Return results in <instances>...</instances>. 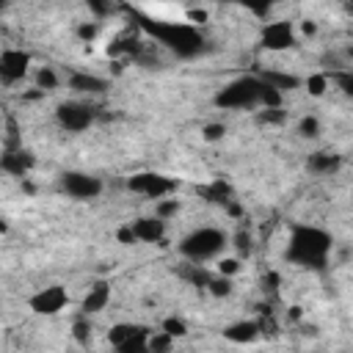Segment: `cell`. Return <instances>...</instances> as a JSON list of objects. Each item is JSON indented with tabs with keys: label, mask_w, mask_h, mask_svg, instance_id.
Listing matches in <instances>:
<instances>
[{
	"label": "cell",
	"mask_w": 353,
	"mask_h": 353,
	"mask_svg": "<svg viewBox=\"0 0 353 353\" xmlns=\"http://www.w3.org/2000/svg\"><path fill=\"white\" fill-rule=\"evenodd\" d=\"M6 232H8V221H6V218H0V237H3Z\"/></svg>",
	"instance_id": "836d02e7"
},
{
	"label": "cell",
	"mask_w": 353,
	"mask_h": 353,
	"mask_svg": "<svg viewBox=\"0 0 353 353\" xmlns=\"http://www.w3.org/2000/svg\"><path fill=\"white\" fill-rule=\"evenodd\" d=\"M221 336L234 345H251L262 336V328H259V320H234L221 331Z\"/></svg>",
	"instance_id": "7c38bea8"
},
{
	"label": "cell",
	"mask_w": 353,
	"mask_h": 353,
	"mask_svg": "<svg viewBox=\"0 0 353 353\" xmlns=\"http://www.w3.org/2000/svg\"><path fill=\"white\" fill-rule=\"evenodd\" d=\"M116 240H119L121 245H132V243H135V237H132V229H130V223H124V226H119V229H116Z\"/></svg>",
	"instance_id": "1f68e13d"
},
{
	"label": "cell",
	"mask_w": 353,
	"mask_h": 353,
	"mask_svg": "<svg viewBox=\"0 0 353 353\" xmlns=\"http://www.w3.org/2000/svg\"><path fill=\"white\" fill-rule=\"evenodd\" d=\"M33 80H36V88H39L41 94L55 91V88L61 85V77H58V72H55L52 66H39L36 74H33Z\"/></svg>",
	"instance_id": "ac0fdd59"
},
{
	"label": "cell",
	"mask_w": 353,
	"mask_h": 353,
	"mask_svg": "<svg viewBox=\"0 0 353 353\" xmlns=\"http://www.w3.org/2000/svg\"><path fill=\"white\" fill-rule=\"evenodd\" d=\"M174 342H176V339H171L168 334H163V331L157 328V331H149V339H146V347H149V353H171V347H174Z\"/></svg>",
	"instance_id": "ffe728a7"
},
{
	"label": "cell",
	"mask_w": 353,
	"mask_h": 353,
	"mask_svg": "<svg viewBox=\"0 0 353 353\" xmlns=\"http://www.w3.org/2000/svg\"><path fill=\"white\" fill-rule=\"evenodd\" d=\"M240 270H243V259L240 256H226L223 254V256L215 259V273L223 276V279H234Z\"/></svg>",
	"instance_id": "d6986e66"
},
{
	"label": "cell",
	"mask_w": 353,
	"mask_h": 353,
	"mask_svg": "<svg viewBox=\"0 0 353 353\" xmlns=\"http://www.w3.org/2000/svg\"><path fill=\"white\" fill-rule=\"evenodd\" d=\"M179 210H182V201H179L176 196H168V199H160V201H154V215H157L160 221H168V218H174Z\"/></svg>",
	"instance_id": "7402d4cb"
},
{
	"label": "cell",
	"mask_w": 353,
	"mask_h": 353,
	"mask_svg": "<svg viewBox=\"0 0 353 353\" xmlns=\"http://www.w3.org/2000/svg\"><path fill=\"white\" fill-rule=\"evenodd\" d=\"M176 188H179V182L174 176H165V174H157V171H138V174H132L127 179V190L130 193H138V196L154 199V201L174 196Z\"/></svg>",
	"instance_id": "277c9868"
},
{
	"label": "cell",
	"mask_w": 353,
	"mask_h": 353,
	"mask_svg": "<svg viewBox=\"0 0 353 353\" xmlns=\"http://www.w3.org/2000/svg\"><path fill=\"white\" fill-rule=\"evenodd\" d=\"M317 30H320V28H317V22H314V19H301V22H298V28H295V33H298V36H309V39H314V36H317Z\"/></svg>",
	"instance_id": "4dcf8cb0"
},
{
	"label": "cell",
	"mask_w": 353,
	"mask_h": 353,
	"mask_svg": "<svg viewBox=\"0 0 353 353\" xmlns=\"http://www.w3.org/2000/svg\"><path fill=\"white\" fill-rule=\"evenodd\" d=\"M320 119L317 116H301V121H298V132H301V138H317L320 135Z\"/></svg>",
	"instance_id": "4316f807"
},
{
	"label": "cell",
	"mask_w": 353,
	"mask_h": 353,
	"mask_svg": "<svg viewBox=\"0 0 353 353\" xmlns=\"http://www.w3.org/2000/svg\"><path fill=\"white\" fill-rule=\"evenodd\" d=\"M226 248H229V234L218 226H199L190 234H185L176 245L179 256H185L190 265L215 262L218 256H223Z\"/></svg>",
	"instance_id": "7a4b0ae2"
},
{
	"label": "cell",
	"mask_w": 353,
	"mask_h": 353,
	"mask_svg": "<svg viewBox=\"0 0 353 353\" xmlns=\"http://www.w3.org/2000/svg\"><path fill=\"white\" fill-rule=\"evenodd\" d=\"M160 331L168 334L171 339H182V336H188V323H185L182 317L171 314V317H165V320L160 323Z\"/></svg>",
	"instance_id": "603a6c76"
},
{
	"label": "cell",
	"mask_w": 353,
	"mask_h": 353,
	"mask_svg": "<svg viewBox=\"0 0 353 353\" xmlns=\"http://www.w3.org/2000/svg\"><path fill=\"white\" fill-rule=\"evenodd\" d=\"M215 105L223 110H259L262 108V80L256 74L237 77L215 94Z\"/></svg>",
	"instance_id": "3957f363"
},
{
	"label": "cell",
	"mask_w": 353,
	"mask_h": 353,
	"mask_svg": "<svg viewBox=\"0 0 353 353\" xmlns=\"http://www.w3.org/2000/svg\"><path fill=\"white\" fill-rule=\"evenodd\" d=\"M130 229H132L135 243H163L168 226L157 215H141V218L130 221Z\"/></svg>",
	"instance_id": "30bf717a"
},
{
	"label": "cell",
	"mask_w": 353,
	"mask_h": 353,
	"mask_svg": "<svg viewBox=\"0 0 353 353\" xmlns=\"http://www.w3.org/2000/svg\"><path fill=\"white\" fill-rule=\"evenodd\" d=\"M69 303V292L66 287L61 284H50V287H41L39 292H33L28 298V306L36 312V314H44V317H52L58 312H63Z\"/></svg>",
	"instance_id": "52a82bcc"
},
{
	"label": "cell",
	"mask_w": 353,
	"mask_h": 353,
	"mask_svg": "<svg viewBox=\"0 0 353 353\" xmlns=\"http://www.w3.org/2000/svg\"><path fill=\"white\" fill-rule=\"evenodd\" d=\"M314 353H320V350H314Z\"/></svg>",
	"instance_id": "e575fe53"
},
{
	"label": "cell",
	"mask_w": 353,
	"mask_h": 353,
	"mask_svg": "<svg viewBox=\"0 0 353 353\" xmlns=\"http://www.w3.org/2000/svg\"><path fill=\"white\" fill-rule=\"evenodd\" d=\"M36 160L28 149H8L0 154V171L11 174V176H28L33 171Z\"/></svg>",
	"instance_id": "4fadbf2b"
},
{
	"label": "cell",
	"mask_w": 353,
	"mask_h": 353,
	"mask_svg": "<svg viewBox=\"0 0 353 353\" xmlns=\"http://www.w3.org/2000/svg\"><path fill=\"white\" fill-rule=\"evenodd\" d=\"M138 328H141L138 323H116V325H113V328L108 331V342H110V345L116 347L119 342H124L127 336H132V334H135Z\"/></svg>",
	"instance_id": "cb8c5ba5"
},
{
	"label": "cell",
	"mask_w": 353,
	"mask_h": 353,
	"mask_svg": "<svg viewBox=\"0 0 353 353\" xmlns=\"http://www.w3.org/2000/svg\"><path fill=\"white\" fill-rule=\"evenodd\" d=\"M226 135V124H221V121H207L204 127H201V138L207 141V143H215V141H221Z\"/></svg>",
	"instance_id": "83f0119b"
},
{
	"label": "cell",
	"mask_w": 353,
	"mask_h": 353,
	"mask_svg": "<svg viewBox=\"0 0 353 353\" xmlns=\"http://www.w3.org/2000/svg\"><path fill=\"white\" fill-rule=\"evenodd\" d=\"M97 33H99V25H97V22H80V25H77V36H80L83 41H88V44L97 39Z\"/></svg>",
	"instance_id": "f546056e"
},
{
	"label": "cell",
	"mask_w": 353,
	"mask_h": 353,
	"mask_svg": "<svg viewBox=\"0 0 353 353\" xmlns=\"http://www.w3.org/2000/svg\"><path fill=\"white\" fill-rule=\"evenodd\" d=\"M102 179L94 176V174H85V171H66L61 174V190L69 196V199H77V201H91L102 193Z\"/></svg>",
	"instance_id": "5b68a950"
},
{
	"label": "cell",
	"mask_w": 353,
	"mask_h": 353,
	"mask_svg": "<svg viewBox=\"0 0 353 353\" xmlns=\"http://www.w3.org/2000/svg\"><path fill=\"white\" fill-rule=\"evenodd\" d=\"M309 171L314 174H336L342 168V157L339 154H328V152H314L309 160H306Z\"/></svg>",
	"instance_id": "9a60e30c"
},
{
	"label": "cell",
	"mask_w": 353,
	"mask_h": 353,
	"mask_svg": "<svg viewBox=\"0 0 353 353\" xmlns=\"http://www.w3.org/2000/svg\"><path fill=\"white\" fill-rule=\"evenodd\" d=\"M146 339H149V328H143V325H141L132 336H127L124 342H119L113 350H116V353H149Z\"/></svg>",
	"instance_id": "2e32d148"
},
{
	"label": "cell",
	"mask_w": 353,
	"mask_h": 353,
	"mask_svg": "<svg viewBox=\"0 0 353 353\" xmlns=\"http://www.w3.org/2000/svg\"><path fill=\"white\" fill-rule=\"evenodd\" d=\"M108 303H110V281L99 279L85 290V295L80 301V312H83V317H91V314H99Z\"/></svg>",
	"instance_id": "8fae6325"
},
{
	"label": "cell",
	"mask_w": 353,
	"mask_h": 353,
	"mask_svg": "<svg viewBox=\"0 0 353 353\" xmlns=\"http://www.w3.org/2000/svg\"><path fill=\"white\" fill-rule=\"evenodd\" d=\"M30 72V55L19 47H8L0 52V83L14 85L19 80H25V74Z\"/></svg>",
	"instance_id": "ba28073f"
},
{
	"label": "cell",
	"mask_w": 353,
	"mask_h": 353,
	"mask_svg": "<svg viewBox=\"0 0 353 353\" xmlns=\"http://www.w3.org/2000/svg\"><path fill=\"white\" fill-rule=\"evenodd\" d=\"M290 320H295V323L303 320V309L301 306H290Z\"/></svg>",
	"instance_id": "d6a6232c"
},
{
	"label": "cell",
	"mask_w": 353,
	"mask_h": 353,
	"mask_svg": "<svg viewBox=\"0 0 353 353\" xmlns=\"http://www.w3.org/2000/svg\"><path fill=\"white\" fill-rule=\"evenodd\" d=\"M295 44H298V33H295V25L292 22L276 19V22H268L262 28V47L265 50L281 52V50H292Z\"/></svg>",
	"instance_id": "9c48e42d"
},
{
	"label": "cell",
	"mask_w": 353,
	"mask_h": 353,
	"mask_svg": "<svg viewBox=\"0 0 353 353\" xmlns=\"http://www.w3.org/2000/svg\"><path fill=\"white\" fill-rule=\"evenodd\" d=\"M229 245H234V256H240V259H245L248 254H251V248H254V243H251V232L248 229H237L232 237H229Z\"/></svg>",
	"instance_id": "44dd1931"
},
{
	"label": "cell",
	"mask_w": 353,
	"mask_h": 353,
	"mask_svg": "<svg viewBox=\"0 0 353 353\" xmlns=\"http://www.w3.org/2000/svg\"><path fill=\"white\" fill-rule=\"evenodd\" d=\"M55 121L66 130V132H83L94 124V108L77 99H66L55 108Z\"/></svg>",
	"instance_id": "8992f818"
},
{
	"label": "cell",
	"mask_w": 353,
	"mask_h": 353,
	"mask_svg": "<svg viewBox=\"0 0 353 353\" xmlns=\"http://www.w3.org/2000/svg\"><path fill=\"white\" fill-rule=\"evenodd\" d=\"M303 85H306V91H309L312 97H323V94L328 91V85H331V80H328V74H323V72H317V74H309V77L303 80Z\"/></svg>",
	"instance_id": "d4e9b609"
},
{
	"label": "cell",
	"mask_w": 353,
	"mask_h": 353,
	"mask_svg": "<svg viewBox=\"0 0 353 353\" xmlns=\"http://www.w3.org/2000/svg\"><path fill=\"white\" fill-rule=\"evenodd\" d=\"M334 240L325 229L312 226V223H295L290 229V240H287V259L292 265L309 268V270H323L328 256H331Z\"/></svg>",
	"instance_id": "6da1fadb"
},
{
	"label": "cell",
	"mask_w": 353,
	"mask_h": 353,
	"mask_svg": "<svg viewBox=\"0 0 353 353\" xmlns=\"http://www.w3.org/2000/svg\"><path fill=\"white\" fill-rule=\"evenodd\" d=\"M204 287H207L210 295H215V298H226V295H232V279H223V276H212V279H207Z\"/></svg>",
	"instance_id": "484cf974"
},
{
	"label": "cell",
	"mask_w": 353,
	"mask_h": 353,
	"mask_svg": "<svg viewBox=\"0 0 353 353\" xmlns=\"http://www.w3.org/2000/svg\"><path fill=\"white\" fill-rule=\"evenodd\" d=\"M268 85H273L279 94H284V91H292V88H298L301 85V80L298 77H292V74H284V72H265V74H259Z\"/></svg>",
	"instance_id": "e0dca14e"
},
{
	"label": "cell",
	"mask_w": 353,
	"mask_h": 353,
	"mask_svg": "<svg viewBox=\"0 0 353 353\" xmlns=\"http://www.w3.org/2000/svg\"><path fill=\"white\" fill-rule=\"evenodd\" d=\"M69 88L74 94H102V91H108V80L97 77V74H88V72H72L69 74Z\"/></svg>",
	"instance_id": "5bb4252c"
},
{
	"label": "cell",
	"mask_w": 353,
	"mask_h": 353,
	"mask_svg": "<svg viewBox=\"0 0 353 353\" xmlns=\"http://www.w3.org/2000/svg\"><path fill=\"white\" fill-rule=\"evenodd\" d=\"M72 336L80 345H88V339H91V323H88V317H80V320L72 323Z\"/></svg>",
	"instance_id": "f1b7e54d"
}]
</instances>
